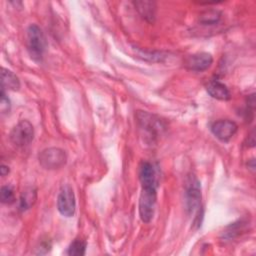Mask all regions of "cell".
Wrapping results in <instances>:
<instances>
[{
    "mask_svg": "<svg viewBox=\"0 0 256 256\" xmlns=\"http://www.w3.org/2000/svg\"><path fill=\"white\" fill-rule=\"evenodd\" d=\"M0 199H1V202L4 204H12L15 201L13 188L9 185L2 186L0 191Z\"/></svg>",
    "mask_w": 256,
    "mask_h": 256,
    "instance_id": "17",
    "label": "cell"
},
{
    "mask_svg": "<svg viewBox=\"0 0 256 256\" xmlns=\"http://www.w3.org/2000/svg\"><path fill=\"white\" fill-rule=\"evenodd\" d=\"M26 44L30 57L37 62L41 61L46 50L47 43L43 31L38 25L31 24L27 28Z\"/></svg>",
    "mask_w": 256,
    "mask_h": 256,
    "instance_id": "1",
    "label": "cell"
},
{
    "mask_svg": "<svg viewBox=\"0 0 256 256\" xmlns=\"http://www.w3.org/2000/svg\"><path fill=\"white\" fill-rule=\"evenodd\" d=\"M139 179L142 187H157L156 171L150 162L143 161L140 164Z\"/></svg>",
    "mask_w": 256,
    "mask_h": 256,
    "instance_id": "10",
    "label": "cell"
},
{
    "mask_svg": "<svg viewBox=\"0 0 256 256\" xmlns=\"http://www.w3.org/2000/svg\"><path fill=\"white\" fill-rule=\"evenodd\" d=\"M37 199V192L34 188H28L25 191H23L21 197H20V209L22 211H25L29 208H31L35 201Z\"/></svg>",
    "mask_w": 256,
    "mask_h": 256,
    "instance_id": "14",
    "label": "cell"
},
{
    "mask_svg": "<svg viewBox=\"0 0 256 256\" xmlns=\"http://www.w3.org/2000/svg\"><path fill=\"white\" fill-rule=\"evenodd\" d=\"M213 62V57L210 53L199 52L189 55L184 60V65L192 71H204L208 69Z\"/></svg>",
    "mask_w": 256,
    "mask_h": 256,
    "instance_id": "9",
    "label": "cell"
},
{
    "mask_svg": "<svg viewBox=\"0 0 256 256\" xmlns=\"http://www.w3.org/2000/svg\"><path fill=\"white\" fill-rule=\"evenodd\" d=\"M40 165L48 170H54L63 167L67 161V155L64 150L57 147L44 149L39 154Z\"/></svg>",
    "mask_w": 256,
    "mask_h": 256,
    "instance_id": "5",
    "label": "cell"
},
{
    "mask_svg": "<svg viewBox=\"0 0 256 256\" xmlns=\"http://www.w3.org/2000/svg\"><path fill=\"white\" fill-rule=\"evenodd\" d=\"M34 128L28 120H21L18 122L10 132L11 142L19 147L26 146L33 141Z\"/></svg>",
    "mask_w": 256,
    "mask_h": 256,
    "instance_id": "6",
    "label": "cell"
},
{
    "mask_svg": "<svg viewBox=\"0 0 256 256\" xmlns=\"http://www.w3.org/2000/svg\"><path fill=\"white\" fill-rule=\"evenodd\" d=\"M156 200V187H142L139 198V215L143 222L149 223L153 219Z\"/></svg>",
    "mask_w": 256,
    "mask_h": 256,
    "instance_id": "4",
    "label": "cell"
},
{
    "mask_svg": "<svg viewBox=\"0 0 256 256\" xmlns=\"http://www.w3.org/2000/svg\"><path fill=\"white\" fill-rule=\"evenodd\" d=\"M237 124L229 119H220L211 125V131L216 138L223 142L229 141L237 132Z\"/></svg>",
    "mask_w": 256,
    "mask_h": 256,
    "instance_id": "8",
    "label": "cell"
},
{
    "mask_svg": "<svg viewBox=\"0 0 256 256\" xmlns=\"http://www.w3.org/2000/svg\"><path fill=\"white\" fill-rule=\"evenodd\" d=\"M0 110L2 113H7L10 111V107H11V103L9 98L6 96L5 91L1 90V94H0Z\"/></svg>",
    "mask_w": 256,
    "mask_h": 256,
    "instance_id": "18",
    "label": "cell"
},
{
    "mask_svg": "<svg viewBox=\"0 0 256 256\" xmlns=\"http://www.w3.org/2000/svg\"><path fill=\"white\" fill-rule=\"evenodd\" d=\"M185 201L188 212L196 214L194 221L199 220V213L201 210V186L194 175L188 176L186 179Z\"/></svg>",
    "mask_w": 256,
    "mask_h": 256,
    "instance_id": "2",
    "label": "cell"
},
{
    "mask_svg": "<svg viewBox=\"0 0 256 256\" xmlns=\"http://www.w3.org/2000/svg\"><path fill=\"white\" fill-rule=\"evenodd\" d=\"M206 90L215 99L222 100V101H227L231 98V94L227 86L220 82L218 79H211L207 84H206Z\"/></svg>",
    "mask_w": 256,
    "mask_h": 256,
    "instance_id": "11",
    "label": "cell"
},
{
    "mask_svg": "<svg viewBox=\"0 0 256 256\" xmlns=\"http://www.w3.org/2000/svg\"><path fill=\"white\" fill-rule=\"evenodd\" d=\"M221 19V12L216 9H209L199 15V22L203 25L217 24Z\"/></svg>",
    "mask_w": 256,
    "mask_h": 256,
    "instance_id": "15",
    "label": "cell"
},
{
    "mask_svg": "<svg viewBox=\"0 0 256 256\" xmlns=\"http://www.w3.org/2000/svg\"><path fill=\"white\" fill-rule=\"evenodd\" d=\"M57 208L65 217H72L76 211V200L73 189L69 185H64L57 197Z\"/></svg>",
    "mask_w": 256,
    "mask_h": 256,
    "instance_id": "7",
    "label": "cell"
},
{
    "mask_svg": "<svg viewBox=\"0 0 256 256\" xmlns=\"http://www.w3.org/2000/svg\"><path fill=\"white\" fill-rule=\"evenodd\" d=\"M136 117L140 129L144 132L145 139L149 142H154L164 130L163 122L148 112L138 111Z\"/></svg>",
    "mask_w": 256,
    "mask_h": 256,
    "instance_id": "3",
    "label": "cell"
},
{
    "mask_svg": "<svg viewBox=\"0 0 256 256\" xmlns=\"http://www.w3.org/2000/svg\"><path fill=\"white\" fill-rule=\"evenodd\" d=\"M1 82H2V90L8 89V90L16 91L20 88L19 78L12 71L5 68L1 69Z\"/></svg>",
    "mask_w": 256,
    "mask_h": 256,
    "instance_id": "12",
    "label": "cell"
},
{
    "mask_svg": "<svg viewBox=\"0 0 256 256\" xmlns=\"http://www.w3.org/2000/svg\"><path fill=\"white\" fill-rule=\"evenodd\" d=\"M86 242L82 239H75L68 247L67 254L71 256H82L85 254Z\"/></svg>",
    "mask_w": 256,
    "mask_h": 256,
    "instance_id": "16",
    "label": "cell"
},
{
    "mask_svg": "<svg viewBox=\"0 0 256 256\" xmlns=\"http://www.w3.org/2000/svg\"><path fill=\"white\" fill-rule=\"evenodd\" d=\"M0 172H1V175H2V176H5L6 174H8L9 169H8V167H7V166H5V165H1Z\"/></svg>",
    "mask_w": 256,
    "mask_h": 256,
    "instance_id": "19",
    "label": "cell"
},
{
    "mask_svg": "<svg viewBox=\"0 0 256 256\" xmlns=\"http://www.w3.org/2000/svg\"><path fill=\"white\" fill-rule=\"evenodd\" d=\"M135 8L146 20L152 22L155 18L156 4L153 1H136L134 2Z\"/></svg>",
    "mask_w": 256,
    "mask_h": 256,
    "instance_id": "13",
    "label": "cell"
}]
</instances>
